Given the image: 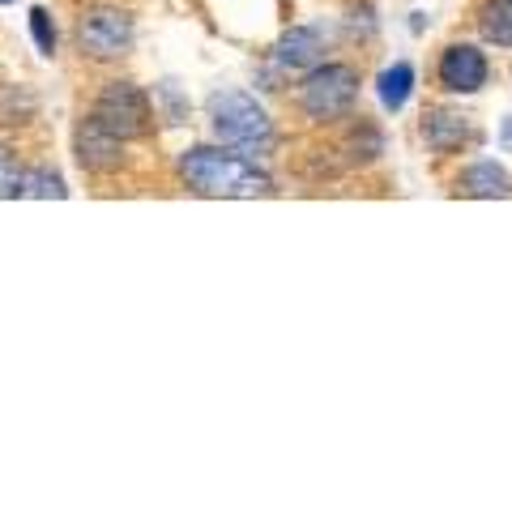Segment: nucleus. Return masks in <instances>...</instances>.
<instances>
[{
	"label": "nucleus",
	"mask_w": 512,
	"mask_h": 512,
	"mask_svg": "<svg viewBox=\"0 0 512 512\" xmlns=\"http://www.w3.org/2000/svg\"><path fill=\"white\" fill-rule=\"evenodd\" d=\"M376 90H380V103H384V107H389V111H402V107L410 103V94H414V64H406V60L389 64V69L380 73Z\"/></svg>",
	"instance_id": "nucleus-10"
},
{
	"label": "nucleus",
	"mask_w": 512,
	"mask_h": 512,
	"mask_svg": "<svg viewBox=\"0 0 512 512\" xmlns=\"http://www.w3.org/2000/svg\"><path fill=\"white\" fill-rule=\"evenodd\" d=\"M18 184H22V163H18V154H13L9 146H0V201L18 197Z\"/></svg>",
	"instance_id": "nucleus-14"
},
{
	"label": "nucleus",
	"mask_w": 512,
	"mask_h": 512,
	"mask_svg": "<svg viewBox=\"0 0 512 512\" xmlns=\"http://www.w3.org/2000/svg\"><path fill=\"white\" fill-rule=\"evenodd\" d=\"M461 192H466V197H508L512 175L495 163H474V167H466V175H461Z\"/></svg>",
	"instance_id": "nucleus-9"
},
{
	"label": "nucleus",
	"mask_w": 512,
	"mask_h": 512,
	"mask_svg": "<svg viewBox=\"0 0 512 512\" xmlns=\"http://www.w3.org/2000/svg\"><path fill=\"white\" fill-rule=\"evenodd\" d=\"M320 60V35L308 26L291 30V35H282L278 43V64L282 69H312V64Z\"/></svg>",
	"instance_id": "nucleus-8"
},
{
	"label": "nucleus",
	"mask_w": 512,
	"mask_h": 512,
	"mask_svg": "<svg viewBox=\"0 0 512 512\" xmlns=\"http://www.w3.org/2000/svg\"><path fill=\"white\" fill-rule=\"evenodd\" d=\"M180 180L197 197H269L274 180L252 158H239L214 146H192L180 154Z\"/></svg>",
	"instance_id": "nucleus-1"
},
{
	"label": "nucleus",
	"mask_w": 512,
	"mask_h": 512,
	"mask_svg": "<svg viewBox=\"0 0 512 512\" xmlns=\"http://www.w3.org/2000/svg\"><path fill=\"white\" fill-rule=\"evenodd\" d=\"M30 35H35V43H39V52L43 56H52L56 52V26H52V18H47V9H30Z\"/></svg>",
	"instance_id": "nucleus-15"
},
{
	"label": "nucleus",
	"mask_w": 512,
	"mask_h": 512,
	"mask_svg": "<svg viewBox=\"0 0 512 512\" xmlns=\"http://www.w3.org/2000/svg\"><path fill=\"white\" fill-rule=\"evenodd\" d=\"M64 180L56 171H47V167H39V171H22V184H18V197H26V201H60L64 197Z\"/></svg>",
	"instance_id": "nucleus-12"
},
{
	"label": "nucleus",
	"mask_w": 512,
	"mask_h": 512,
	"mask_svg": "<svg viewBox=\"0 0 512 512\" xmlns=\"http://www.w3.org/2000/svg\"><path fill=\"white\" fill-rule=\"evenodd\" d=\"M508 5H512V0H508Z\"/></svg>",
	"instance_id": "nucleus-18"
},
{
	"label": "nucleus",
	"mask_w": 512,
	"mask_h": 512,
	"mask_svg": "<svg viewBox=\"0 0 512 512\" xmlns=\"http://www.w3.org/2000/svg\"><path fill=\"white\" fill-rule=\"evenodd\" d=\"M94 120H99L107 133H116L120 141H137V137H146L150 133V99H146V90L133 86V82H111L99 99H94V111H90Z\"/></svg>",
	"instance_id": "nucleus-4"
},
{
	"label": "nucleus",
	"mask_w": 512,
	"mask_h": 512,
	"mask_svg": "<svg viewBox=\"0 0 512 512\" xmlns=\"http://www.w3.org/2000/svg\"><path fill=\"white\" fill-rule=\"evenodd\" d=\"M359 99V73L350 64H316L299 86V103L312 120H338Z\"/></svg>",
	"instance_id": "nucleus-3"
},
{
	"label": "nucleus",
	"mask_w": 512,
	"mask_h": 512,
	"mask_svg": "<svg viewBox=\"0 0 512 512\" xmlns=\"http://www.w3.org/2000/svg\"><path fill=\"white\" fill-rule=\"evenodd\" d=\"M77 163H82L86 171H94V175L120 171V163H124L120 137H116V133H107V128L90 116L82 128H77Z\"/></svg>",
	"instance_id": "nucleus-7"
},
{
	"label": "nucleus",
	"mask_w": 512,
	"mask_h": 512,
	"mask_svg": "<svg viewBox=\"0 0 512 512\" xmlns=\"http://www.w3.org/2000/svg\"><path fill=\"white\" fill-rule=\"evenodd\" d=\"M440 82L453 94H474L487 86V56L470 43H453L440 56Z\"/></svg>",
	"instance_id": "nucleus-6"
},
{
	"label": "nucleus",
	"mask_w": 512,
	"mask_h": 512,
	"mask_svg": "<svg viewBox=\"0 0 512 512\" xmlns=\"http://www.w3.org/2000/svg\"><path fill=\"white\" fill-rule=\"evenodd\" d=\"M478 26H483V39L495 43V47H512V5L504 0V5H487L483 18H478Z\"/></svg>",
	"instance_id": "nucleus-13"
},
{
	"label": "nucleus",
	"mask_w": 512,
	"mask_h": 512,
	"mask_svg": "<svg viewBox=\"0 0 512 512\" xmlns=\"http://www.w3.org/2000/svg\"><path fill=\"white\" fill-rule=\"evenodd\" d=\"M77 43H82V52L94 60H116L128 52V43H133V18L111 5L90 9L86 18L77 22Z\"/></svg>",
	"instance_id": "nucleus-5"
},
{
	"label": "nucleus",
	"mask_w": 512,
	"mask_h": 512,
	"mask_svg": "<svg viewBox=\"0 0 512 512\" xmlns=\"http://www.w3.org/2000/svg\"><path fill=\"white\" fill-rule=\"evenodd\" d=\"M210 124L222 146H235L244 154H269L274 150V124H269L265 107L252 99V94H214L210 99Z\"/></svg>",
	"instance_id": "nucleus-2"
},
{
	"label": "nucleus",
	"mask_w": 512,
	"mask_h": 512,
	"mask_svg": "<svg viewBox=\"0 0 512 512\" xmlns=\"http://www.w3.org/2000/svg\"><path fill=\"white\" fill-rule=\"evenodd\" d=\"M500 141H504V146L512 150V116H508V120H504V128H500Z\"/></svg>",
	"instance_id": "nucleus-16"
},
{
	"label": "nucleus",
	"mask_w": 512,
	"mask_h": 512,
	"mask_svg": "<svg viewBox=\"0 0 512 512\" xmlns=\"http://www.w3.org/2000/svg\"><path fill=\"white\" fill-rule=\"evenodd\" d=\"M427 141H431V146H436L440 154L457 150L461 141H466V120L453 116V111H436V116L427 120Z\"/></svg>",
	"instance_id": "nucleus-11"
},
{
	"label": "nucleus",
	"mask_w": 512,
	"mask_h": 512,
	"mask_svg": "<svg viewBox=\"0 0 512 512\" xmlns=\"http://www.w3.org/2000/svg\"><path fill=\"white\" fill-rule=\"evenodd\" d=\"M0 5H9V0H0Z\"/></svg>",
	"instance_id": "nucleus-17"
}]
</instances>
